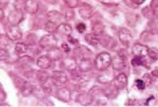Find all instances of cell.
<instances>
[{
	"mask_svg": "<svg viewBox=\"0 0 158 107\" xmlns=\"http://www.w3.org/2000/svg\"><path fill=\"white\" fill-rule=\"evenodd\" d=\"M93 97L89 94H81V95H79L78 96V98H77V101L79 103H81L83 105H87V104H89L92 102V100Z\"/></svg>",
	"mask_w": 158,
	"mask_h": 107,
	"instance_id": "cell-15",
	"label": "cell"
},
{
	"mask_svg": "<svg viewBox=\"0 0 158 107\" xmlns=\"http://www.w3.org/2000/svg\"><path fill=\"white\" fill-rule=\"evenodd\" d=\"M72 30H73V29H72V27L70 25L62 23V24L58 25V28H57V30H56V31H58V32L61 33V34L69 36L72 33Z\"/></svg>",
	"mask_w": 158,
	"mask_h": 107,
	"instance_id": "cell-13",
	"label": "cell"
},
{
	"mask_svg": "<svg viewBox=\"0 0 158 107\" xmlns=\"http://www.w3.org/2000/svg\"><path fill=\"white\" fill-rule=\"evenodd\" d=\"M62 49L67 52V51H69L70 48H69V47L67 46V44H62Z\"/></svg>",
	"mask_w": 158,
	"mask_h": 107,
	"instance_id": "cell-29",
	"label": "cell"
},
{
	"mask_svg": "<svg viewBox=\"0 0 158 107\" xmlns=\"http://www.w3.org/2000/svg\"><path fill=\"white\" fill-rule=\"evenodd\" d=\"M52 63V59L49 56H41L37 61V66L41 68H49Z\"/></svg>",
	"mask_w": 158,
	"mask_h": 107,
	"instance_id": "cell-12",
	"label": "cell"
},
{
	"mask_svg": "<svg viewBox=\"0 0 158 107\" xmlns=\"http://www.w3.org/2000/svg\"><path fill=\"white\" fill-rule=\"evenodd\" d=\"M57 28H58V25L54 22H52V21H48L46 26H45V29H46L49 33L55 32V31L57 30Z\"/></svg>",
	"mask_w": 158,
	"mask_h": 107,
	"instance_id": "cell-17",
	"label": "cell"
},
{
	"mask_svg": "<svg viewBox=\"0 0 158 107\" xmlns=\"http://www.w3.org/2000/svg\"><path fill=\"white\" fill-rule=\"evenodd\" d=\"M56 96H57V98H59L61 101H69L71 99V92L68 89H60L56 93Z\"/></svg>",
	"mask_w": 158,
	"mask_h": 107,
	"instance_id": "cell-14",
	"label": "cell"
},
{
	"mask_svg": "<svg viewBox=\"0 0 158 107\" xmlns=\"http://www.w3.org/2000/svg\"><path fill=\"white\" fill-rule=\"evenodd\" d=\"M68 82V77L67 75L62 72V71H54L52 74V82L54 85L58 87L63 86Z\"/></svg>",
	"mask_w": 158,
	"mask_h": 107,
	"instance_id": "cell-2",
	"label": "cell"
},
{
	"mask_svg": "<svg viewBox=\"0 0 158 107\" xmlns=\"http://www.w3.org/2000/svg\"><path fill=\"white\" fill-rule=\"evenodd\" d=\"M79 14L83 19H89L94 15V10L89 5L83 4L79 8Z\"/></svg>",
	"mask_w": 158,
	"mask_h": 107,
	"instance_id": "cell-7",
	"label": "cell"
},
{
	"mask_svg": "<svg viewBox=\"0 0 158 107\" xmlns=\"http://www.w3.org/2000/svg\"><path fill=\"white\" fill-rule=\"evenodd\" d=\"M7 37L12 41H17L22 38V32L16 26H12L7 30Z\"/></svg>",
	"mask_w": 158,
	"mask_h": 107,
	"instance_id": "cell-6",
	"label": "cell"
},
{
	"mask_svg": "<svg viewBox=\"0 0 158 107\" xmlns=\"http://www.w3.org/2000/svg\"><path fill=\"white\" fill-rule=\"evenodd\" d=\"M119 40L123 45H125L126 47H129L131 45V43L132 41V35L130 32V30L127 29H121L119 30Z\"/></svg>",
	"mask_w": 158,
	"mask_h": 107,
	"instance_id": "cell-5",
	"label": "cell"
},
{
	"mask_svg": "<svg viewBox=\"0 0 158 107\" xmlns=\"http://www.w3.org/2000/svg\"><path fill=\"white\" fill-rule=\"evenodd\" d=\"M85 40L87 43H89V44L92 45V46H97L99 44V38L95 33L87 34L85 37Z\"/></svg>",
	"mask_w": 158,
	"mask_h": 107,
	"instance_id": "cell-16",
	"label": "cell"
},
{
	"mask_svg": "<svg viewBox=\"0 0 158 107\" xmlns=\"http://www.w3.org/2000/svg\"><path fill=\"white\" fill-rule=\"evenodd\" d=\"M25 10L29 13H35L38 10V3L35 0H27L25 4Z\"/></svg>",
	"mask_w": 158,
	"mask_h": 107,
	"instance_id": "cell-11",
	"label": "cell"
},
{
	"mask_svg": "<svg viewBox=\"0 0 158 107\" xmlns=\"http://www.w3.org/2000/svg\"><path fill=\"white\" fill-rule=\"evenodd\" d=\"M3 17H4V12H3L1 9H0V20H1Z\"/></svg>",
	"mask_w": 158,
	"mask_h": 107,
	"instance_id": "cell-31",
	"label": "cell"
},
{
	"mask_svg": "<svg viewBox=\"0 0 158 107\" xmlns=\"http://www.w3.org/2000/svg\"><path fill=\"white\" fill-rule=\"evenodd\" d=\"M56 43H57V40H56V38L50 34V35H46V36H44L43 38H41L40 42H39V45L41 48H55L56 46Z\"/></svg>",
	"mask_w": 158,
	"mask_h": 107,
	"instance_id": "cell-3",
	"label": "cell"
},
{
	"mask_svg": "<svg viewBox=\"0 0 158 107\" xmlns=\"http://www.w3.org/2000/svg\"><path fill=\"white\" fill-rule=\"evenodd\" d=\"M76 29H77V30L79 31V32L82 33L83 31L86 29V25H85V24H83V23H79V24L77 25Z\"/></svg>",
	"mask_w": 158,
	"mask_h": 107,
	"instance_id": "cell-26",
	"label": "cell"
},
{
	"mask_svg": "<svg viewBox=\"0 0 158 107\" xmlns=\"http://www.w3.org/2000/svg\"><path fill=\"white\" fill-rule=\"evenodd\" d=\"M131 65L134 67H138V66H144V60L142 57L139 56H134V58L131 60Z\"/></svg>",
	"mask_w": 158,
	"mask_h": 107,
	"instance_id": "cell-20",
	"label": "cell"
},
{
	"mask_svg": "<svg viewBox=\"0 0 158 107\" xmlns=\"http://www.w3.org/2000/svg\"><path fill=\"white\" fill-rule=\"evenodd\" d=\"M131 1H132L133 3H135L136 5H140V4H142V3L145 2V0H131Z\"/></svg>",
	"mask_w": 158,
	"mask_h": 107,
	"instance_id": "cell-27",
	"label": "cell"
},
{
	"mask_svg": "<svg viewBox=\"0 0 158 107\" xmlns=\"http://www.w3.org/2000/svg\"><path fill=\"white\" fill-rule=\"evenodd\" d=\"M48 18L50 21H52V22L56 23V24H62L63 20H64V16L61 15L58 12H54V10H52V12H50L48 13Z\"/></svg>",
	"mask_w": 158,
	"mask_h": 107,
	"instance_id": "cell-10",
	"label": "cell"
},
{
	"mask_svg": "<svg viewBox=\"0 0 158 107\" xmlns=\"http://www.w3.org/2000/svg\"><path fill=\"white\" fill-rule=\"evenodd\" d=\"M65 4L69 8H77L79 6V0H64Z\"/></svg>",
	"mask_w": 158,
	"mask_h": 107,
	"instance_id": "cell-21",
	"label": "cell"
},
{
	"mask_svg": "<svg viewBox=\"0 0 158 107\" xmlns=\"http://www.w3.org/2000/svg\"><path fill=\"white\" fill-rule=\"evenodd\" d=\"M114 86L117 89H123L126 87V85L128 83V79L125 74H119L118 76L114 80Z\"/></svg>",
	"mask_w": 158,
	"mask_h": 107,
	"instance_id": "cell-8",
	"label": "cell"
},
{
	"mask_svg": "<svg viewBox=\"0 0 158 107\" xmlns=\"http://www.w3.org/2000/svg\"><path fill=\"white\" fill-rule=\"evenodd\" d=\"M144 79L146 80V82H145L146 84H147V83L149 84V83L151 82V78L149 77V75H145V76H144Z\"/></svg>",
	"mask_w": 158,
	"mask_h": 107,
	"instance_id": "cell-28",
	"label": "cell"
},
{
	"mask_svg": "<svg viewBox=\"0 0 158 107\" xmlns=\"http://www.w3.org/2000/svg\"><path fill=\"white\" fill-rule=\"evenodd\" d=\"M114 67L115 69H122L126 67V63H125V61L124 59L120 58V57H116L115 58V61L114 62Z\"/></svg>",
	"mask_w": 158,
	"mask_h": 107,
	"instance_id": "cell-18",
	"label": "cell"
},
{
	"mask_svg": "<svg viewBox=\"0 0 158 107\" xmlns=\"http://www.w3.org/2000/svg\"><path fill=\"white\" fill-rule=\"evenodd\" d=\"M4 98H5V95H4L3 91H2L1 89H0V101H3Z\"/></svg>",
	"mask_w": 158,
	"mask_h": 107,
	"instance_id": "cell-30",
	"label": "cell"
},
{
	"mask_svg": "<svg viewBox=\"0 0 158 107\" xmlns=\"http://www.w3.org/2000/svg\"><path fill=\"white\" fill-rule=\"evenodd\" d=\"M150 58L153 61H156L158 59V50L157 49H154V48H151L149 49V54Z\"/></svg>",
	"mask_w": 158,
	"mask_h": 107,
	"instance_id": "cell-22",
	"label": "cell"
},
{
	"mask_svg": "<svg viewBox=\"0 0 158 107\" xmlns=\"http://www.w3.org/2000/svg\"><path fill=\"white\" fill-rule=\"evenodd\" d=\"M7 58H8V52L3 48H0V61L5 60Z\"/></svg>",
	"mask_w": 158,
	"mask_h": 107,
	"instance_id": "cell-25",
	"label": "cell"
},
{
	"mask_svg": "<svg viewBox=\"0 0 158 107\" xmlns=\"http://www.w3.org/2000/svg\"><path fill=\"white\" fill-rule=\"evenodd\" d=\"M26 51H27V46L25 44H23V43H18V44L16 45V47H15L16 54L21 56L22 54H24Z\"/></svg>",
	"mask_w": 158,
	"mask_h": 107,
	"instance_id": "cell-19",
	"label": "cell"
},
{
	"mask_svg": "<svg viewBox=\"0 0 158 107\" xmlns=\"http://www.w3.org/2000/svg\"><path fill=\"white\" fill-rule=\"evenodd\" d=\"M79 67L85 71V70H89V67H91V66H89V63L87 60L83 59V60H81V63H79Z\"/></svg>",
	"mask_w": 158,
	"mask_h": 107,
	"instance_id": "cell-23",
	"label": "cell"
},
{
	"mask_svg": "<svg viewBox=\"0 0 158 107\" xmlns=\"http://www.w3.org/2000/svg\"><path fill=\"white\" fill-rule=\"evenodd\" d=\"M23 19V15L22 13L19 12V10H14L10 13V16H9V20L12 26H16L20 21Z\"/></svg>",
	"mask_w": 158,
	"mask_h": 107,
	"instance_id": "cell-9",
	"label": "cell"
},
{
	"mask_svg": "<svg viewBox=\"0 0 158 107\" xmlns=\"http://www.w3.org/2000/svg\"><path fill=\"white\" fill-rule=\"evenodd\" d=\"M112 60L109 53L101 52L94 59V66L98 70H106L111 65Z\"/></svg>",
	"mask_w": 158,
	"mask_h": 107,
	"instance_id": "cell-1",
	"label": "cell"
},
{
	"mask_svg": "<svg viewBox=\"0 0 158 107\" xmlns=\"http://www.w3.org/2000/svg\"><path fill=\"white\" fill-rule=\"evenodd\" d=\"M135 84H136V86L139 90H144L146 87V83L143 80H136L135 81Z\"/></svg>",
	"mask_w": 158,
	"mask_h": 107,
	"instance_id": "cell-24",
	"label": "cell"
},
{
	"mask_svg": "<svg viewBox=\"0 0 158 107\" xmlns=\"http://www.w3.org/2000/svg\"><path fill=\"white\" fill-rule=\"evenodd\" d=\"M149 48L147 46L141 45V44H135L132 48H131V52L134 56H139V57H146L149 54Z\"/></svg>",
	"mask_w": 158,
	"mask_h": 107,
	"instance_id": "cell-4",
	"label": "cell"
}]
</instances>
